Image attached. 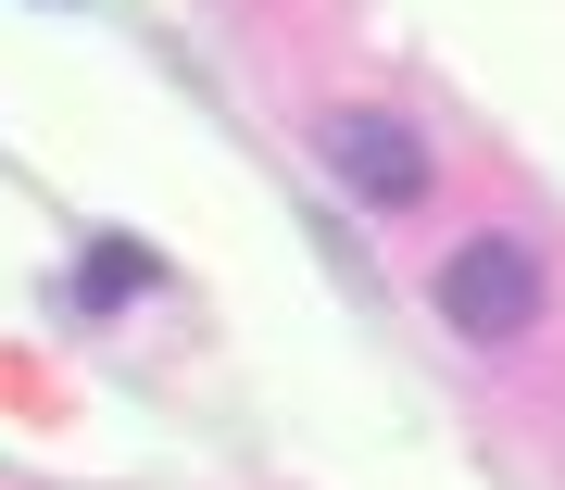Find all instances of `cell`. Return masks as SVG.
Listing matches in <instances>:
<instances>
[{"instance_id": "cell-1", "label": "cell", "mask_w": 565, "mask_h": 490, "mask_svg": "<svg viewBox=\"0 0 565 490\" xmlns=\"http://www.w3.org/2000/svg\"><path fill=\"white\" fill-rule=\"evenodd\" d=\"M427 302H440V327H452V340L503 352V340H527V327H541L553 277H541V252H527V239H503V226H490V239H465L452 265L427 277Z\"/></svg>"}, {"instance_id": "cell-2", "label": "cell", "mask_w": 565, "mask_h": 490, "mask_svg": "<svg viewBox=\"0 0 565 490\" xmlns=\"http://www.w3.org/2000/svg\"><path fill=\"white\" fill-rule=\"evenodd\" d=\"M315 163L340 177V202H364V214H415L427 202V139L403 114H377V102L315 114Z\"/></svg>"}, {"instance_id": "cell-3", "label": "cell", "mask_w": 565, "mask_h": 490, "mask_svg": "<svg viewBox=\"0 0 565 490\" xmlns=\"http://www.w3.org/2000/svg\"><path fill=\"white\" fill-rule=\"evenodd\" d=\"M151 289H163V252L151 239H88L63 302H76V315H126V302H151Z\"/></svg>"}]
</instances>
